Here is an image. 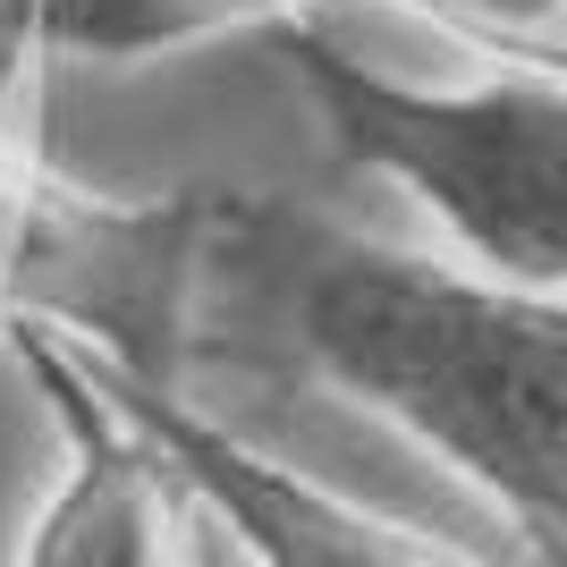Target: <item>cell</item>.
<instances>
[{"instance_id":"cell-5","label":"cell","mask_w":567,"mask_h":567,"mask_svg":"<svg viewBox=\"0 0 567 567\" xmlns=\"http://www.w3.org/2000/svg\"><path fill=\"white\" fill-rule=\"evenodd\" d=\"M348 0H25L51 60H169L204 43H288L306 25H331Z\"/></svg>"},{"instance_id":"cell-3","label":"cell","mask_w":567,"mask_h":567,"mask_svg":"<svg viewBox=\"0 0 567 567\" xmlns=\"http://www.w3.org/2000/svg\"><path fill=\"white\" fill-rule=\"evenodd\" d=\"M102 373H111L118 406L153 432L169 474L187 483L195 517H213L255 567H499L483 550L441 543L424 525H406L390 508H373V499H355L339 483H322V474L271 457L262 441L220 424L187 381L136 373V364H111V355H102Z\"/></svg>"},{"instance_id":"cell-1","label":"cell","mask_w":567,"mask_h":567,"mask_svg":"<svg viewBox=\"0 0 567 567\" xmlns=\"http://www.w3.org/2000/svg\"><path fill=\"white\" fill-rule=\"evenodd\" d=\"M187 348L306 373L381 415L517 534L525 567H567V297L508 288L306 195L220 187Z\"/></svg>"},{"instance_id":"cell-4","label":"cell","mask_w":567,"mask_h":567,"mask_svg":"<svg viewBox=\"0 0 567 567\" xmlns=\"http://www.w3.org/2000/svg\"><path fill=\"white\" fill-rule=\"evenodd\" d=\"M9 355L25 364L34 399L60 415V450H69L9 567H195V499L153 450V432L118 406L102 355L43 322L9 331Z\"/></svg>"},{"instance_id":"cell-2","label":"cell","mask_w":567,"mask_h":567,"mask_svg":"<svg viewBox=\"0 0 567 567\" xmlns=\"http://www.w3.org/2000/svg\"><path fill=\"white\" fill-rule=\"evenodd\" d=\"M450 43V34H441ZM355 169L415 195L457 262L567 297V76L450 43L457 69H381L339 25L271 43Z\"/></svg>"},{"instance_id":"cell-7","label":"cell","mask_w":567,"mask_h":567,"mask_svg":"<svg viewBox=\"0 0 567 567\" xmlns=\"http://www.w3.org/2000/svg\"><path fill=\"white\" fill-rule=\"evenodd\" d=\"M18 9H25V0H18Z\"/></svg>"},{"instance_id":"cell-6","label":"cell","mask_w":567,"mask_h":567,"mask_svg":"<svg viewBox=\"0 0 567 567\" xmlns=\"http://www.w3.org/2000/svg\"><path fill=\"white\" fill-rule=\"evenodd\" d=\"M381 9H399L424 34H450L466 51L567 76V0H381Z\"/></svg>"}]
</instances>
